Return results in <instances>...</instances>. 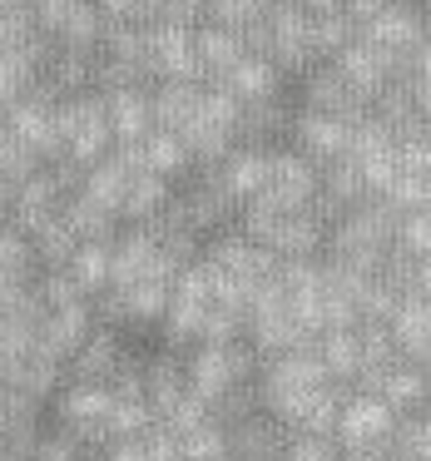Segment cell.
Returning <instances> with one entry per match:
<instances>
[{
    "instance_id": "obj_1",
    "label": "cell",
    "mask_w": 431,
    "mask_h": 461,
    "mask_svg": "<svg viewBox=\"0 0 431 461\" xmlns=\"http://www.w3.org/2000/svg\"><path fill=\"white\" fill-rule=\"evenodd\" d=\"M397 223H401V213L391 209V203H382V199L357 203V209L328 233V263L352 268V273H362V278H377L387 253L397 249Z\"/></svg>"
},
{
    "instance_id": "obj_2",
    "label": "cell",
    "mask_w": 431,
    "mask_h": 461,
    "mask_svg": "<svg viewBox=\"0 0 431 461\" xmlns=\"http://www.w3.org/2000/svg\"><path fill=\"white\" fill-rule=\"evenodd\" d=\"M238 114L243 104L233 100L229 90H219V85H203L199 95V110H193V120L184 124V149H189L193 164H223L233 149H238Z\"/></svg>"
},
{
    "instance_id": "obj_3",
    "label": "cell",
    "mask_w": 431,
    "mask_h": 461,
    "mask_svg": "<svg viewBox=\"0 0 431 461\" xmlns=\"http://www.w3.org/2000/svg\"><path fill=\"white\" fill-rule=\"evenodd\" d=\"M322 194V169L312 159H302L298 149H273L268 154V174H263V189L253 203L243 209L258 213H308Z\"/></svg>"
},
{
    "instance_id": "obj_4",
    "label": "cell",
    "mask_w": 431,
    "mask_h": 461,
    "mask_svg": "<svg viewBox=\"0 0 431 461\" xmlns=\"http://www.w3.org/2000/svg\"><path fill=\"white\" fill-rule=\"evenodd\" d=\"M238 233L253 239L258 249H268L278 263L318 258V249H328V229H322L312 213H258V209H243L238 213Z\"/></svg>"
},
{
    "instance_id": "obj_5",
    "label": "cell",
    "mask_w": 431,
    "mask_h": 461,
    "mask_svg": "<svg viewBox=\"0 0 431 461\" xmlns=\"http://www.w3.org/2000/svg\"><path fill=\"white\" fill-rule=\"evenodd\" d=\"M60 140H65V159L80 164L85 174L100 159L114 154V130H110V110L104 95H75L60 100Z\"/></svg>"
},
{
    "instance_id": "obj_6",
    "label": "cell",
    "mask_w": 431,
    "mask_h": 461,
    "mask_svg": "<svg viewBox=\"0 0 431 461\" xmlns=\"http://www.w3.org/2000/svg\"><path fill=\"white\" fill-rule=\"evenodd\" d=\"M5 130L15 134L21 144H31L40 159H65V140H60V100L50 90H35L31 100L11 104L5 110Z\"/></svg>"
},
{
    "instance_id": "obj_7",
    "label": "cell",
    "mask_w": 431,
    "mask_h": 461,
    "mask_svg": "<svg viewBox=\"0 0 431 461\" xmlns=\"http://www.w3.org/2000/svg\"><path fill=\"white\" fill-rule=\"evenodd\" d=\"M357 35H362L367 45H377L382 55H391V60L401 65V75H407L411 55H417L421 45L431 41V25H427V15H421V11H411L407 0H397L391 11H382L377 21H367Z\"/></svg>"
},
{
    "instance_id": "obj_8",
    "label": "cell",
    "mask_w": 431,
    "mask_h": 461,
    "mask_svg": "<svg viewBox=\"0 0 431 461\" xmlns=\"http://www.w3.org/2000/svg\"><path fill=\"white\" fill-rule=\"evenodd\" d=\"M352 124H357V120H332V114L298 110V114H292V149H298L302 159H312L318 169H328V164L347 159Z\"/></svg>"
},
{
    "instance_id": "obj_9",
    "label": "cell",
    "mask_w": 431,
    "mask_h": 461,
    "mask_svg": "<svg viewBox=\"0 0 431 461\" xmlns=\"http://www.w3.org/2000/svg\"><path fill=\"white\" fill-rule=\"evenodd\" d=\"M174 209L184 213V223H189L193 233H223V229H229V223L243 213V203L233 199V194L223 189V184L213 179L209 169H203L193 189L174 194Z\"/></svg>"
},
{
    "instance_id": "obj_10",
    "label": "cell",
    "mask_w": 431,
    "mask_h": 461,
    "mask_svg": "<svg viewBox=\"0 0 431 461\" xmlns=\"http://www.w3.org/2000/svg\"><path fill=\"white\" fill-rule=\"evenodd\" d=\"M302 110L312 114H332V120H362V114H372L367 104L352 95V85L337 75V65H312L308 75H302Z\"/></svg>"
},
{
    "instance_id": "obj_11",
    "label": "cell",
    "mask_w": 431,
    "mask_h": 461,
    "mask_svg": "<svg viewBox=\"0 0 431 461\" xmlns=\"http://www.w3.org/2000/svg\"><path fill=\"white\" fill-rule=\"evenodd\" d=\"M104 110H110L114 149H134L154 134V90H104Z\"/></svg>"
},
{
    "instance_id": "obj_12",
    "label": "cell",
    "mask_w": 431,
    "mask_h": 461,
    "mask_svg": "<svg viewBox=\"0 0 431 461\" xmlns=\"http://www.w3.org/2000/svg\"><path fill=\"white\" fill-rule=\"evenodd\" d=\"M193 50H199V65H203V80H209V85H219L223 75H233L243 60H248L243 35L223 31V25H209V21L193 31Z\"/></svg>"
},
{
    "instance_id": "obj_13",
    "label": "cell",
    "mask_w": 431,
    "mask_h": 461,
    "mask_svg": "<svg viewBox=\"0 0 431 461\" xmlns=\"http://www.w3.org/2000/svg\"><path fill=\"white\" fill-rule=\"evenodd\" d=\"M174 283H134V288H110L104 293V312L120 322H154L169 312Z\"/></svg>"
},
{
    "instance_id": "obj_14",
    "label": "cell",
    "mask_w": 431,
    "mask_h": 461,
    "mask_svg": "<svg viewBox=\"0 0 431 461\" xmlns=\"http://www.w3.org/2000/svg\"><path fill=\"white\" fill-rule=\"evenodd\" d=\"M209 174L238 203H253V199H258V189H263V174H268V149H248V144H238V149H233L223 164H213Z\"/></svg>"
},
{
    "instance_id": "obj_15",
    "label": "cell",
    "mask_w": 431,
    "mask_h": 461,
    "mask_svg": "<svg viewBox=\"0 0 431 461\" xmlns=\"http://www.w3.org/2000/svg\"><path fill=\"white\" fill-rule=\"evenodd\" d=\"M278 85H283V70L273 60H263V55H248V60L238 65L233 75H223L219 90H229L238 104H263V100H278Z\"/></svg>"
},
{
    "instance_id": "obj_16",
    "label": "cell",
    "mask_w": 431,
    "mask_h": 461,
    "mask_svg": "<svg viewBox=\"0 0 431 461\" xmlns=\"http://www.w3.org/2000/svg\"><path fill=\"white\" fill-rule=\"evenodd\" d=\"M60 219L70 223V233L80 243H114V239H120V219L104 213L100 203L85 199V194H70V199L60 203Z\"/></svg>"
},
{
    "instance_id": "obj_17",
    "label": "cell",
    "mask_w": 431,
    "mask_h": 461,
    "mask_svg": "<svg viewBox=\"0 0 431 461\" xmlns=\"http://www.w3.org/2000/svg\"><path fill=\"white\" fill-rule=\"evenodd\" d=\"M90 332H94V322H90V303H75V308H60V312H45V328H40V342H45V352H75V348H85L90 342Z\"/></svg>"
},
{
    "instance_id": "obj_18",
    "label": "cell",
    "mask_w": 431,
    "mask_h": 461,
    "mask_svg": "<svg viewBox=\"0 0 431 461\" xmlns=\"http://www.w3.org/2000/svg\"><path fill=\"white\" fill-rule=\"evenodd\" d=\"M203 85H159L154 90V130L159 134H184V124L199 110Z\"/></svg>"
},
{
    "instance_id": "obj_19",
    "label": "cell",
    "mask_w": 431,
    "mask_h": 461,
    "mask_svg": "<svg viewBox=\"0 0 431 461\" xmlns=\"http://www.w3.org/2000/svg\"><path fill=\"white\" fill-rule=\"evenodd\" d=\"M110 243H80L75 249V258H70V278H75V288L90 298V293H110Z\"/></svg>"
},
{
    "instance_id": "obj_20",
    "label": "cell",
    "mask_w": 431,
    "mask_h": 461,
    "mask_svg": "<svg viewBox=\"0 0 431 461\" xmlns=\"http://www.w3.org/2000/svg\"><path fill=\"white\" fill-rule=\"evenodd\" d=\"M139 154H144V169H149V174H159V179H179V174L193 164L179 134H159V130H154L149 140L139 144Z\"/></svg>"
},
{
    "instance_id": "obj_21",
    "label": "cell",
    "mask_w": 431,
    "mask_h": 461,
    "mask_svg": "<svg viewBox=\"0 0 431 461\" xmlns=\"http://www.w3.org/2000/svg\"><path fill=\"white\" fill-rule=\"evenodd\" d=\"M382 203H391L397 213H421L431 209V174H417V169H397V179L387 184Z\"/></svg>"
},
{
    "instance_id": "obj_22",
    "label": "cell",
    "mask_w": 431,
    "mask_h": 461,
    "mask_svg": "<svg viewBox=\"0 0 431 461\" xmlns=\"http://www.w3.org/2000/svg\"><path fill=\"white\" fill-rule=\"evenodd\" d=\"M273 11V0H219L209 11V25H223L233 35H248L253 25H263Z\"/></svg>"
},
{
    "instance_id": "obj_23",
    "label": "cell",
    "mask_w": 431,
    "mask_h": 461,
    "mask_svg": "<svg viewBox=\"0 0 431 461\" xmlns=\"http://www.w3.org/2000/svg\"><path fill=\"white\" fill-rule=\"evenodd\" d=\"M40 263H35V243L25 239L21 229H0V273H5V278H40Z\"/></svg>"
},
{
    "instance_id": "obj_24",
    "label": "cell",
    "mask_w": 431,
    "mask_h": 461,
    "mask_svg": "<svg viewBox=\"0 0 431 461\" xmlns=\"http://www.w3.org/2000/svg\"><path fill=\"white\" fill-rule=\"evenodd\" d=\"M94 11L104 15V25H134L149 31L159 21V0H94Z\"/></svg>"
},
{
    "instance_id": "obj_25",
    "label": "cell",
    "mask_w": 431,
    "mask_h": 461,
    "mask_svg": "<svg viewBox=\"0 0 431 461\" xmlns=\"http://www.w3.org/2000/svg\"><path fill=\"white\" fill-rule=\"evenodd\" d=\"M397 249L411 253V258H431V223H427V213H401Z\"/></svg>"
},
{
    "instance_id": "obj_26",
    "label": "cell",
    "mask_w": 431,
    "mask_h": 461,
    "mask_svg": "<svg viewBox=\"0 0 431 461\" xmlns=\"http://www.w3.org/2000/svg\"><path fill=\"white\" fill-rule=\"evenodd\" d=\"M391 5H397V0H347V15L357 25H367V21H377L382 11H391Z\"/></svg>"
},
{
    "instance_id": "obj_27",
    "label": "cell",
    "mask_w": 431,
    "mask_h": 461,
    "mask_svg": "<svg viewBox=\"0 0 431 461\" xmlns=\"http://www.w3.org/2000/svg\"><path fill=\"white\" fill-rule=\"evenodd\" d=\"M312 21H328V15H347V0H298Z\"/></svg>"
},
{
    "instance_id": "obj_28",
    "label": "cell",
    "mask_w": 431,
    "mask_h": 461,
    "mask_svg": "<svg viewBox=\"0 0 431 461\" xmlns=\"http://www.w3.org/2000/svg\"><path fill=\"white\" fill-rule=\"evenodd\" d=\"M11 219H15V189L0 184V229H11Z\"/></svg>"
},
{
    "instance_id": "obj_29",
    "label": "cell",
    "mask_w": 431,
    "mask_h": 461,
    "mask_svg": "<svg viewBox=\"0 0 431 461\" xmlns=\"http://www.w3.org/2000/svg\"><path fill=\"white\" fill-rule=\"evenodd\" d=\"M411 293H421V298L431 303V258H421V263H417V288H411Z\"/></svg>"
},
{
    "instance_id": "obj_30",
    "label": "cell",
    "mask_w": 431,
    "mask_h": 461,
    "mask_svg": "<svg viewBox=\"0 0 431 461\" xmlns=\"http://www.w3.org/2000/svg\"><path fill=\"white\" fill-rule=\"evenodd\" d=\"M179 5H193V11H199V15H209L213 5H219V0H179Z\"/></svg>"
},
{
    "instance_id": "obj_31",
    "label": "cell",
    "mask_w": 431,
    "mask_h": 461,
    "mask_svg": "<svg viewBox=\"0 0 431 461\" xmlns=\"http://www.w3.org/2000/svg\"><path fill=\"white\" fill-rule=\"evenodd\" d=\"M0 130H5V104H0Z\"/></svg>"
},
{
    "instance_id": "obj_32",
    "label": "cell",
    "mask_w": 431,
    "mask_h": 461,
    "mask_svg": "<svg viewBox=\"0 0 431 461\" xmlns=\"http://www.w3.org/2000/svg\"><path fill=\"white\" fill-rule=\"evenodd\" d=\"M421 213H427V223H431V209H421Z\"/></svg>"
}]
</instances>
